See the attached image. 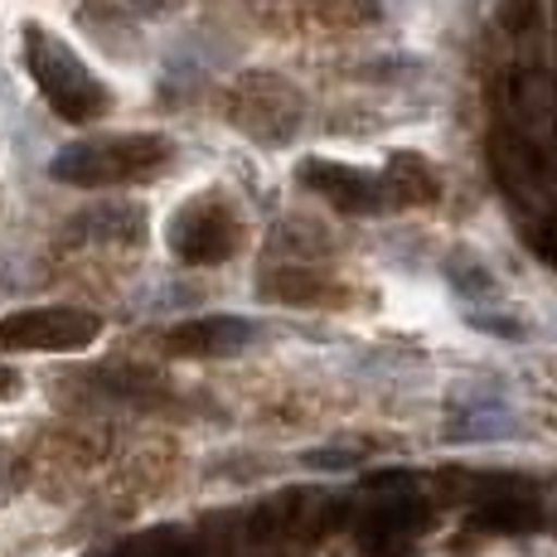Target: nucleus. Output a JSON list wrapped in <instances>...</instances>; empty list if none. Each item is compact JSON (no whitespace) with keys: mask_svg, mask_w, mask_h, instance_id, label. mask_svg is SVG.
<instances>
[{"mask_svg":"<svg viewBox=\"0 0 557 557\" xmlns=\"http://www.w3.org/2000/svg\"><path fill=\"white\" fill-rule=\"evenodd\" d=\"M92 335V320L78 315H15L0 325V345H25V349H63V345H83Z\"/></svg>","mask_w":557,"mask_h":557,"instance_id":"obj_1","label":"nucleus"},{"mask_svg":"<svg viewBox=\"0 0 557 557\" xmlns=\"http://www.w3.org/2000/svg\"><path fill=\"white\" fill-rule=\"evenodd\" d=\"M252 335H257V325H248V320H209V325L185 330L180 345H185L189 355H219V349H243Z\"/></svg>","mask_w":557,"mask_h":557,"instance_id":"obj_2","label":"nucleus"},{"mask_svg":"<svg viewBox=\"0 0 557 557\" xmlns=\"http://www.w3.org/2000/svg\"><path fill=\"white\" fill-rule=\"evenodd\" d=\"M170 557H189V553H170Z\"/></svg>","mask_w":557,"mask_h":557,"instance_id":"obj_3","label":"nucleus"}]
</instances>
